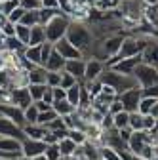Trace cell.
<instances>
[{
    "label": "cell",
    "instance_id": "17",
    "mask_svg": "<svg viewBox=\"0 0 158 160\" xmlns=\"http://www.w3.org/2000/svg\"><path fill=\"white\" fill-rule=\"evenodd\" d=\"M65 72L74 76L80 84H84V72H86V59H71L65 63Z\"/></svg>",
    "mask_w": 158,
    "mask_h": 160
},
{
    "label": "cell",
    "instance_id": "20",
    "mask_svg": "<svg viewBox=\"0 0 158 160\" xmlns=\"http://www.w3.org/2000/svg\"><path fill=\"white\" fill-rule=\"evenodd\" d=\"M40 52H42V46H27L23 52V59L36 65V67H42L40 65Z\"/></svg>",
    "mask_w": 158,
    "mask_h": 160
},
{
    "label": "cell",
    "instance_id": "2",
    "mask_svg": "<svg viewBox=\"0 0 158 160\" xmlns=\"http://www.w3.org/2000/svg\"><path fill=\"white\" fill-rule=\"evenodd\" d=\"M99 82L103 86H109L116 92V95H120L131 88H137V82L133 76H128V74H120L116 71H111V69H105L103 74L99 76Z\"/></svg>",
    "mask_w": 158,
    "mask_h": 160
},
{
    "label": "cell",
    "instance_id": "45",
    "mask_svg": "<svg viewBox=\"0 0 158 160\" xmlns=\"http://www.w3.org/2000/svg\"><path fill=\"white\" fill-rule=\"evenodd\" d=\"M139 158H143V160H154V145L151 143V145H147L139 154H137Z\"/></svg>",
    "mask_w": 158,
    "mask_h": 160
},
{
    "label": "cell",
    "instance_id": "25",
    "mask_svg": "<svg viewBox=\"0 0 158 160\" xmlns=\"http://www.w3.org/2000/svg\"><path fill=\"white\" fill-rule=\"evenodd\" d=\"M46 42V32H44V27L36 25L31 29V40H29V46H42Z\"/></svg>",
    "mask_w": 158,
    "mask_h": 160
},
{
    "label": "cell",
    "instance_id": "1",
    "mask_svg": "<svg viewBox=\"0 0 158 160\" xmlns=\"http://www.w3.org/2000/svg\"><path fill=\"white\" fill-rule=\"evenodd\" d=\"M65 38L69 42L80 52L86 59L88 53H91V46H93V32L91 29L84 23V21H78V19H72L71 25H69V31L65 34Z\"/></svg>",
    "mask_w": 158,
    "mask_h": 160
},
{
    "label": "cell",
    "instance_id": "14",
    "mask_svg": "<svg viewBox=\"0 0 158 160\" xmlns=\"http://www.w3.org/2000/svg\"><path fill=\"white\" fill-rule=\"evenodd\" d=\"M141 63V55H135V57H128V59H118V61L109 67L111 71H116L120 74H128V76H133V71L135 67Z\"/></svg>",
    "mask_w": 158,
    "mask_h": 160
},
{
    "label": "cell",
    "instance_id": "48",
    "mask_svg": "<svg viewBox=\"0 0 158 160\" xmlns=\"http://www.w3.org/2000/svg\"><path fill=\"white\" fill-rule=\"evenodd\" d=\"M53 90V103L55 101H63V99H67V92L63 88H52Z\"/></svg>",
    "mask_w": 158,
    "mask_h": 160
},
{
    "label": "cell",
    "instance_id": "4",
    "mask_svg": "<svg viewBox=\"0 0 158 160\" xmlns=\"http://www.w3.org/2000/svg\"><path fill=\"white\" fill-rule=\"evenodd\" d=\"M149 38L143 36H133V34H126L122 40V46L120 52H118L116 59H128V57H135V55H141L145 44H147Z\"/></svg>",
    "mask_w": 158,
    "mask_h": 160
},
{
    "label": "cell",
    "instance_id": "60",
    "mask_svg": "<svg viewBox=\"0 0 158 160\" xmlns=\"http://www.w3.org/2000/svg\"><path fill=\"white\" fill-rule=\"evenodd\" d=\"M2 2H4V0H0V4H2Z\"/></svg>",
    "mask_w": 158,
    "mask_h": 160
},
{
    "label": "cell",
    "instance_id": "44",
    "mask_svg": "<svg viewBox=\"0 0 158 160\" xmlns=\"http://www.w3.org/2000/svg\"><path fill=\"white\" fill-rule=\"evenodd\" d=\"M0 34H2V36H6V38H12V36H15V25H13V23H10V21H6L2 27H0Z\"/></svg>",
    "mask_w": 158,
    "mask_h": 160
},
{
    "label": "cell",
    "instance_id": "13",
    "mask_svg": "<svg viewBox=\"0 0 158 160\" xmlns=\"http://www.w3.org/2000/svg\"><path fill=\"white\" fill-rule=\"evenodd\" d=\"M0 137H13V139L23 141L25 133H23V128H19V126H15L12 122V120L0 116Z\"/></svg>",
    "mask_w": 158,
    "mask_h": 160
},
{
    "label": "cell",
    "instance_id": "36",
    "mask_svg": "<svg viewBox=\"0 0 158 160\" xmlns=\"http://www.w3.org/2000/svg\"><path fill=\"white\" fill-rule=\"evenodd\" d=\"M21 25H25L29 29L36 27L38 25V12H25V15L21 19Z\"/></svg>",
    "mask_w": 158,
    "mask_h": 160
},
{
    "label": "cell",
    "instance_id": "52",
    "mask_svg": "<svg viewBox=\"0 0 158 160\" xmlns=\"http://www.w3.org/2000/svg\"><path fill=\"white\" fill-rule=\"evenodd\" d=\"M34 107L38 109V112H44V111H50L52 109V105H48L44 101H34Z\"/></svg>",
    "mask_w": 158,
    "mask_h": 160
},
{
    "label": "cell",
    "instance_id": "41",
    "mask_svg": "<svg viewBox=\"0 0 158 160\" xmlns=\"http://www.w3.org/2000/svg\"><path fill=\"white\" fill-rule=\"evenodd\" d=\"M44 156H46V160H63L57 145H48V147H46V152H44Z\"/></svg>",
    "mask_w": 158,
    "mask_h": 160
},
{
    "label": "cell",
    "instance_id": "27",
    "mask_svg": "<svg viewBox=\"0 0 158 160\" xmlns=\"http://www.w3.org/2000/svg\"><path fill=\"white\" fill-rule=\"evenodd\" d=\"M80 93H82V84H74L72 88L67 90V101L76 109L80 105Z\"/></svg>",
    "mask_w": 158,
    "mask_h": 160
},
{
    "label": "cell",
    "instance_id": "46",
    "mask_svg": "<svg viewBox=\"0 0 158 160\" xmlns=\"http://www.w3.org/2000/svg\"><path fill=\"white\" fill-rule=\"evenodd\" d=\"M46 128H48L50 132H57V130H63V128H65V122H63L61 116H57L55 120H52V122H50Z\"/></svg>",
    "mask_w": 158,
    "mask_h": 160
},
{
    "label": "cell",
    "instance_id": "6",
    "mask_svg": "<svg viewBox=\"0 0 158 160\" xmlns=\"http://www.w3.org/2000/svg\"><path fill=\"white\" fill-rule=\"evenodd\" d=\"M141 88L137 86V88H131V90H128V92H124V93H120L118 95V101L122 103V107H124V111L126 112H139V103H141Z\"/></svg>",
    "mask_w": 158,
    "mask_h": 160
},
{
    "label": "cell",
    "instance_id": "49",
    "mask_svg": "<svg viewBox=\"0 0 158 160\" xmlns=\"http://www.w3.org/2000/svg\"><path fill=\"white\" fill-rule=\"evenodd\" d=\"M122 111H124V107H122V103L118 101V97H116V101H112L111 107H109V114H118V112H122Z\"/></svg>",
    "mask_w": 158,
    "mask_h": 160
},
{
    "label": "cell",
    "instance_id": "3",
    "mask_svg": "<svg viewBox=\"0 0 158 160\" xmlns=\"http://www.w3.org/2000/svg\"><path fill=\"white\" fill-rule=\"evenodd\" d=\"M71 21H72V19H71L69 15H65V13H59V15H55V17L52 19V21H48V23L44 25L46 42L55 44V42H59L61 38H65Z\"/></svg>",
    "mask_w": 158,
    "mask_h": 160
},
{
    "label": "cell",
    "instance_id": "33",
    "mask_svg": "<svg viewBox=\"0 0 158 160\" xmlns=\"http://www.w3.org/2000/svg\"><path fill=\"white\" fill-rule=\"evenodd\" d=\"M158 103V99H151V97H141V103H139V114H151L152 107Z\"/></svg>",
    "mask_w": 158,
    "mask_h": 160
},
{
    "label": "cell",
    "instance_id": "42",
    "mask_svg": "<svg viewBox=\"0 0 158 160\" xmlns=\"http://www.w3.org/2000/svg\"><path fill=\"white\" fill-rule=\"evenodd\" d=\"M23 15H25V10H23L21 6H19V8H15V10L8 15V21H10V23H13V25H17V23H21Z\"/></svg>",
    "mask_w": 158,
    "mask_h": 160
},
{
    "label": "cell",
    "instance_id": "26",
    "mask_svg": "<svg viewBox=\"0 0 158 160\" xmlns=\"http://www.w3.org/2000/svg\"><path fill=\"white\" fill-rule=\"evenodd\" d=\"M112 126H114L116 132L130 128V112L122 111V112H118V114H112Z\"/></svg>",
    "mask_w": 158,
    "mask_h": 160
},
{
    "label": "cell",
    "instance_id": "30",
    "mask_svg": "<svg viewBox=\"0 0 158 160\" xmlns=\"http://www.w3.org/2000/svg\"><path fill=\"white\" fill-rule=\"evenodd\" d=\"M29 93H31V99H32V103L34 101H42V97H44V92H46V84H29Z\"/></svg>",
    "mask_w": 158,
    "mask_h": 160
},
{
    "label": "cell",
    "instance_id": "23",
    "mask_svg": "<svg viewBox=\"0 0 158 160\" xmlns=\"http://www.w3.org/2000/svg\"><path fill=\"white\" fill-rule=\"evenodd\" d=\"M57 147H59V152H61V158H71V156H74V154H76V149H78L69 137L61 139V141L57 143Z\"/></svg>",
    "mask_w": 158,
    "mask_h": 160
},
{
    "label": "cell",
    "instance_id": "29",
    "mask_svg": "<svg viewBox=\"0 0 158 160\" xmlns=\"http://www.w3.org/2000/svg\"><path fill=\"white\" fill-rule=\"evenodd\" d=\"M15 38H17L21 44L29 46V40H31V29L25 27V25H21V23H17V25H15Z\"/></svg>",
    "mask_w": 158,
    "mask_h": 160
},
{
    "label": "cell",
    "instance_id": "53",
    "mask_svg": "<svg viewBox=\"0 0 158 160\" xmlns=\"http://www.w3.org/2000/svg\"><path fill=\"white\" fill-rule=\"evenodd\" d=\"M6 52V36L0 34V53H4Z\"/></svg>",
    "mask_w": 158,
    "mask_h": 160
},
{
    "label": "cell",
    "instance_id": "40",
    "mask_svg": "<svg viewBox=\"0 0 158 160\" xmlns=\"http://www.w3.org/2000/svg\"><path fill=\"white\" fill-rule=\"evenodd\" d=\"M15 8H19V0H4V2L0 4V12H2L6 17H8Z\"/></svg>",
    "mask_w": 158,
    "mask_h": 160
},
{
    "label": "cell",
    "instance_id": "15",
    "mask_svg": "<svg viewBox=\"0 0 158 160\" xmlns=\"http://www.w3.org/2000/svg\"><path fill=\"white\" fill-rule=\"evenodd\" d=\"M141 63L158 69V42L156 40H147V44L141 52Z\"/></svg>",
    "mask_w": 158,
    "mask_h": 160
},
{
    "label": "cell",
    "instance_id": "31",
    "mask_svg": "<svg viewBox=\"0 0 158 160\" xmlns=\"http://www.w3.org/2000/svg\"><path fill=\"white\" fill-rule=\"evenodd\" d=\"M69 139L76 147H82L84 143H88V135L82 130H69Z\"/></svg>",
    "mask_w": 158,
    "mask_h": 160
},
{
    "label": "cell",
    "instance_id": "50",
    "mask_svg": "<svg viewBox=\"0 0 158 160\" xmlns=\"http://www.w3.org/2000/svg\"><path fill=\"white\" fill-rule=\"evenodd\" d=\"M42 101H44V103H48V105H53V90H52V88H46Z\"/></svg>",
    "mask_w": 158,
    "mask_h": 160
},
{
    "label": "cell",
    "instance_id": "56",
    "mask_svg": "<svg viewBox=\"0 0 158 160\" xmlns=\"http://www.w3.org/2000/svg\"><path fill=\"white\" fill-rule=\"evenodd\" d=\"M15 160H32V158H27V156H23V154H21V156H17Z\"/></svg>",
    "mask_w": 158,
    "mask_h": 160
},
{
    "label": "cell",
    "instance_id": "16",
    "mask_svg": "<svg viewBox=\"0 0 158 160\" xmlns=\"http://www.w3.org/2000/svg\"><path fill=\"white\" fill-rule=\"evenodd\" d=\"M0 152H4L6 156H12V158L21 156V141L13 137H0Z\"/></svg>",
    "mask_w": 158,
    "mask_h": 160
},
{
    "label": "cell",
    "instance_id": "51",
    "mask_svg": "<svg viewBox=\"0 0 158 160\" xmlns=\"http://www.w3.org/2000/svg\"><path fill=\"white\" fill-rule=\"evenodd\" d=\"M42 8H48V10H59V2H57V0H42Z\"/></svg>",
    "mask_w": 158,
    "mask_h": 160
},
{
    "label": "cell",
    "instance_id": "19",
    "mask_svg": "<svg viewBox=\"0 0 158 160\" xmlns=\"http://www.w3.org/2000/svg\"><path fill=\"white\" fill-rule=\"evenodd\" d=\"M65 59L61 57V55H59L55 50L50 53V59H48V61H46V65H44V69L48 71V72H61L63 69H65Z\"/></svg>",
    "mask_w": 158,
    "mask_h": 160
},
{
    "label": "cell",
    "instance_id": "35",
    "mask_svg": "<svg viewBox=\"0 0 158 160\" xmlns=\"http://www.w3.org/2000/svg\"><path fill=\"white\" fill-rule=\"evenodd\" d=\"M19 6L25 12H38L42 10V0H19Z\"/></svg>",
    "mask_w": 158,
    "mask_h": 160
},
{
    "label": "cell",
    "instance_id": "43",
    "mask_svg": "<svg viewBox=\"0 0 158 160\" xmlns=\"http://www.w3.org/2000/svg\"><path fill=\"white\" fill-rule=\"evenodd\" d=\"M53 52V44H50V42H44L42 44V52H40V65L44 67L46 65V61L50 59V53Z\"/></svg>",
    "mask_w": 158,
    "mask_h": 160
},
{
    "label": "cell",
    "instance_id": "59",
    "mask_svg": "<svg viewBox=\"0 0 158 160\" xmlns=\"http://www.w3.org/2000/svg\"><path fill=\"white\" fill-rule=\"evenodd\" d=\"M133 160H143V158H139V156H133Z\"/></svg>",
    "mask_w": 158,
    "mask_h": 160
},
{
    "label": "cell",
    "instance_id": "32",
    "mask_svg": "<svg viewBox=\"0 0 158 160\" xmlns=\"http://www.w3.org/2000/svg\"><path fill=\"white\" fill-rule=\"evenodd\" d=\"M130 130L131 132H143V114H139V112L130 114Z\"/></svg>",
    "mask_w": 158,
    "mask_h": 160
},
{
    "label": "cell",
    "instance_id": "8",
    "mask_svg": "<svg viewBox=\"0 0 158 160\" xmlns=\"http://www.w3.org/2000/svg\"><path fill=\"white\" fill-rule=\"evenodd\" d=\"M0 116L12 120V122L15 126H19V128L25 126V114H23V111L19 109V107H15V105H12V103H0Z\"/></svg>",
    "mask_w": 158,
    "mask_h": 160
},
{
    "label": "cell",
    "instance_id": "12",
    "mask_svg": "<svg viewBox=\"0 0 158 160\" xmlns=\"http://www.w3.org/2000/svg\"><path fill=\"white\" fill-rule=\"evenodd\" d=\"M10 103L19 107L21 111L29 109L32 105V99H31V93H29V88H15L10 92Z\"/></svg>",
    "mask_w": 158,
    "mask_h": 160
},
{
    "label": "cell",
    "instance_id": "37",
    "mask_svg": "<svg viewBox=\"0 0 158 160\" xmlns=\"http://www.w3.org/2000/svg\"><path fill=\"white\" fill-rule=\"evenodd\" d=\"M23 114H25V124H36V120H38V109L34 107V103L29 109H25Z\"/></svg>",
    "mask_w": 158,
    "mask_h": 160
},
{
    "label": "cell",
    "instance_id": "22",
    "mask_svg": "<svg viewBox=\"0 0 158 160\" xmlns=\"http://www.w3.org/2000/svg\"><path fill=\"white\" fill-rule=\"evenodd\" d=\"M52 109L55 111V114L57 116H61V118H65V116H69V114H72V112H76V107H72L67 99H63V101H55L53 105H52Z\"/></svg>",
    "mask_w": 158,
    "mask_h": 160
},
{
    "label": "cell",
    "instance_id": "11",
    "mask_svg": "<svg viewBox=\"0 0 158 160\" xmlns=\"http://www.w3.org/2000/svg\"><path fill=\"white\" fill-rule=\"evenodd\" d=\"M105 71V63L99 61V59H93V57H88L86 59V72H84V82H95L99 80V76L103 74Z\"/></svg>",
    "mask_w": 158,
    "mask_h": 160
},
{
    "label": "cell",
    "instance_id": "9",
    "mask_svg": "<svg viewBox=\"0 0 158 160\" xmlns=\"http://www.w3.org/2000/svg\"><path fill=\"white\" fill-rule=\"evenodd\" d=\"M46 143L44 141H36V139H23L21 141V154L27 158H36V156H42L46 152Z\"/></svg>",
    "mask_w": 158,
    "mask_h": 160
},
{
    "label": "cell",
    "instance_id": "38",
    "mask_svg": "<svg viewBox=\"0 0 158 160\" xmlns=\"http://www.w3.org/2000/svg\"><path fill=\"white\" fill-rule=\"evenodd\" d=\"M74 84H80V82H78L74 76H71L69 72H65V71H63V72H61V86H59V88H63V90L67 92V90H69V88H72Z\"/></svg>",
    "mask_w": 158,
    "mask_h": 160
},
{
    "label": "cell",
    "instance_id": "5",
    "mask_svg": "<svg viewBox=\"0 0 158 160\" xmlns=\"http://www.w3.org/2000/svg\"><path fill=\"white\" fill-rule=\"evenodd\" d=\"M133 78L141 90L151 88V86H158V69L145 65V63H139L133 71Z\"/></svg>",
    "mask_w": 158,
    "mask_h": 160
},
{
    "label": "cell",
    "instance_id": "21",
    "mask_svg": "<svg viewBox=\"0 0 158 160\" xmlns=\"http://www.w3.org/2000/svg\"><path fill=\"white\" fill-rule=\"evenodd\" d=\"M46 76H48V71L44 67H34L27 72L29 84H46Z\"/></svg>",
    "mask_w": 158,
    "mask_h": 160
},
{
    "label": "cell",
    "instance_id": "28",
    "mask_svg": "<svg viewBox=\"0 0 158 160\" xmlns=\"http://www.w3.org/2000/svg\"><path fill=\"white\" fill-rule=\"evenodd\" d=\"M59 13H63L61 10H48V8H42V10H38V25L44 27L48 21H52V19Z\"/></svg>",
    "mask_w": 158,
    "mask_h": 160
},
{
    "label": "cell",
    "instance_id": "24",
    "mask_svg": "<svg viewBox=\"0 0 158 160\" xmlns=\"http://www.w3.org/2000/svg\"><path fill=\"white\" fill-rule=\"evenodd\" d=\"M95 6V10H101V12H114L116 8H120L122 0H88Z\"/></svg>",
    "mask_w": 158,
    "mask_h": 160
},
{
    "label": "cell",
    "instance_id": "10",
    "mask_svg": "<svg viewBox=\"0 0 158 160\" xmlns=\"http://www.w3.org/2000/svg\"><path fill=\"white\" fill-rule=\"evenodd\" d=\"M53 50H55L59 55H61L65 61H71V59H84V55L78 52L67 38H61L59 42H55V44H53Z\"/></svg>",
    "mask_w": 158,
    "mask_h": 160
},
{
    "label": "cell",
    "instance_id": "58",
    "mask_svg": "<svg viewBox=\"0 0 158 160\" xmlns=\"http://www.w3.org/2000/svg\"><path fill=\"white\" fill-rule=\"evenodd\" d=\"M32 160H46V156L42 154V156H36V158H32Z\"/></svg>",
    "mask_w": 158,
    "mask_h": 160
},
{
    "label": "cell",
    "instance_id": "55",
    "mask_svg": "<svg viewBox=\"0 0 158 160\" xmlns=\"http://www.w3.org/2000/svg\"><path fill=\"white\" fill-rule=\"evenodd\" d=\"M154 160H158V145H154Z\"/></svg>",
    "mask_w": 158,
    "mask_h": 160
},
{
    "label": "cell",
    "instance_id": "34",
    "mask_svg": "<svg viewBox=\"0 0 158 160\" xmlns=\"http://www.w3.org/2000/svg\"><path fill=\"white\" fill-rule=\"evenodd\" d=\"M57 118V114H55V111L53 109H50V111H44V112H38V120H36V124H40V126H48L52 120H55Z\"/></svg>",
    "mask_w": 158,
    "mask_h": 160
},
{
    "label": "cell",
    "instance_id": "47",
    "mask_svg": "<svg viewBox=\"0 0 158 160\" xmlns=\"http://www.w3.org/2000/svg\"><path fill=\"white\" fill-rule=\"evenodd\" d=\"M141 95L143 97H151V99H158V86H151V88L141 90Z\"/></svg>",
    "mask_w": 158,
    "mask_h": 160
},
{
    "label": "cell",
    "instance_id": "39",
    "mask_svg": "<svg viewBox=\"0 0 158 160\" xmlns=\"http://www.w3.org/2000/svg\"><path fill=\"white\" fill-rule=\"evenodd\" d=\"M61 72H48V76H46V86L48 88H59V86H61Z\"/></svg>",
    "mask_w": 158,
    "mask_h": 160
},
{
    "label": "cell",
    "instance_id": "7",
    "mask_svg": "<svg viewBox=\"0 0 158 160\" xmlns=\"http://www.w3.org/2000/svg\"><path fill=\"white\" fill-rule=\"evenodd\" d=\"M152 141H151V135L147 133V132H131V135H130V141H128V151L133 154V156H137L147 145H151Z\"/></svg>",
    "mask_w": 158,
    "mask_h": 160
},
{
    "label": "cell",
    "instance_id": "57",
    "mask_svg": "<svg viewBox=\"0 0 158 160\" xmlns=\"http://www.w3.org/2000/svg\"><path fill=\"white\" fill-rule=\"evenodd\" d=\"M0 160H15V158H12V156H0Z\"/></svg>",
    "mask_w": 158,
    "mask_h": 160
},
{
    "label": "cell",
    "instance_id": "18",
    "mask_svg": "<svg viewBox=\"0 0 158 160\" xmlns=\"http://www.w3.org/2000/svg\"><path fill=\"white\" fill-rule=\"evenodd\" d=\"M23 133L27 139H36V141H44V137L48 133V128L40 126V124H25L23 126Z\"/></svg>",
    "mask_w": 158,
    "mask_h": 160
},
{
    "label": "cell",
    "instance_id": "54",
    "mask_svg": "<svg viewBox=\"0 0 158 160\" xmlns=\"http://www.w3.org/2000/svg\"><path fill=\"white\" fill-rule=\"evenodd\" d=\"M151 116H152V118H156V120H158V103H156V105H154V107H152V111H151Z\"/></svg>",
    "mask_w": 158,
    "mask_h": 160
}]
</instances>
